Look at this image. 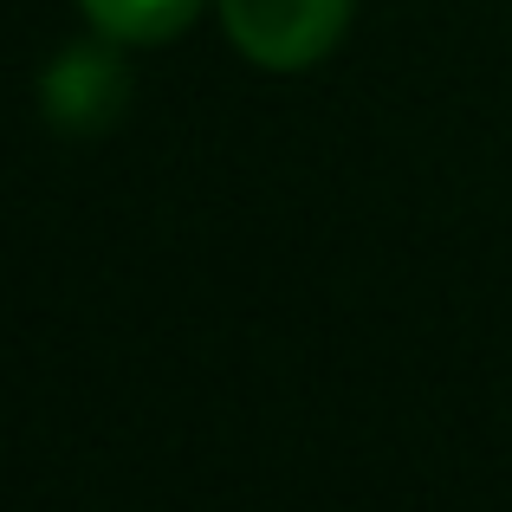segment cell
Masks as SVG:
<instances>
[{
  "mask_svg": "<svg viewBox=\"0 0 512 512\" xmlns=\"http://www.w3.org/2000/svg\"><path fill=\"white\" fill-rule=\"evenodd\" d=\"M357 0H214L240 59L266 72H305L344 39Z\"/></svg>",
  "mask_w": 512,
  "mask_h": 512,
  "instance_id": "obj_1",
  "label": "cell"
},
{
  "mask_svg": "<svg viewBox=\"0 0 512 512\" xmlns=\"http://www.w3.org/2000/svg\"><path fill=\"white\" fill-rule=\"evenodd\" d=\"M117 91H124V72L104 46H78L65 52L59 65L46 72V111L72 130H91L117 111Z\"/></svg>",
  "mask_w": 512,
  "mask_h": 512,
  "instance_id": "obj_2",
  "label": "cell"
},
{
  "mask_svg": "<svg viewBox=\"0 0 512 512\" xmlns=\"http://www.w3.org/2000/svg\"><path fill=\"white\" fill-rule=\"evenodd\" d=\"M85 20L117 46H169L195 26V13L208 0H78Z\"/></svg>",
  "mask_w": 512,
  "mask_h": 512,
  "instance_id": "obj_3",
  "label": "cell"
}]
</instances>
